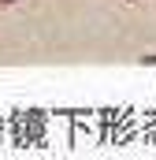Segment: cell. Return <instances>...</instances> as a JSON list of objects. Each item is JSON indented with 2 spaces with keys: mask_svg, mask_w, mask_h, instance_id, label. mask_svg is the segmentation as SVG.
Listing matches in <instances>:
<instances>
[{
  "mask_svg": "<svg viewBox=\"0 0 156 160\" xmlns=\"http://www.w3.org/2000/svg\"><path fill=\"white\" fill-rule=\"evenodd\" d=\"M138 63H141V67H156V52H145V56H141Z\"/></svg>",
  "mask_w": 156,
  "mask_h": 160,
  "instance_id": "cell-1",
  "label": "cell"
},
{
  "mask_svg": "<svg viewBox=\"0 0 156 160\" xmlns=\"http://www.w3.org/2000/svg\"><path fill=\"white\" fill-rule=\"evenodd\" d=\"M11 4H19V0H0V8H11Z\"/></svg>",
  "mask_w": 156,
  "mask_h": 160,
  "instance_id": "cell-2",
  "label": "cell"
},
{
  "mask_svg": "<svg viewBox=\"0 0 156 160\" xmlns=\"http://www.w3.org/2000/svg\"><path fill=\"white\" fill-rule=\"evenodd\" d=\"M130 4H134V0H130Z\"/></svg>",
  "mask_w": 156,
  "mask_h": 160,
  "instance_id": "cell-3",
  "label": "cell"
}]
</instances>
